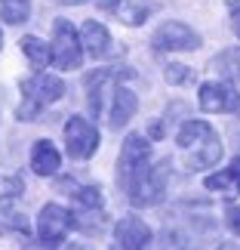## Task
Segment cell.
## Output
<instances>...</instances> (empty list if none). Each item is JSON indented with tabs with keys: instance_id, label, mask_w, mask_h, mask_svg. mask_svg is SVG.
Listing matches in <instances>:
<instances>
[{
	"instance_id": "1",
	"label": "cell",
	"mask_w": 240,
	"mask_h": 250,
	"mask_svg": "<svg viewBox=\"0 0 240 250\" xmlns=\"http://www.w3.org/2000/svg\"><path fill=\"white\" fill-rule=\"evenodd\" d=\"M169 161L151 167V146L145 136L129 133L123 139L120 161H117V186L127 191V198L136 207H154L166 195Z\"/></svg>"
},
{
	"instance_id": "2",
	"label": "cell",
	"mask_w": 240,
	"mask_h": 250,
	"mask_svg": "<svg viewBox=\"0 0 240 250\" xmlns=\"http://www.w3.org/2000/svg\"><path fill=\"white\" fill-rule=\"evenodd\" d=\"M176 142L188 155V167H194V170H206V167L219 164V158L225 151L219 133L206 121H185V127L179 130Z\"/></svg>"
},
{
	"instance_id": "3",
	"label": "cell",
	"mask_w": 240,
	"mask_h": 250,
	"mask_svg": "<svg viewBox=\"0 0 240 250\" xmlns=\"http://www.w3.org/2000/svg\"><path fill=\"white\" fill-rule=\"evenodd\" d=\"M65 96V83L53 74H34V78L22 81V105H18V121H34L40 108H46L50 102H59Z\"/></svg>"
},
{
	"instance_id": "4",
	"label": "cell",
	"mask_w": 240,
	"mask_h": 250,
	"mask_svg": "<svg viewBox=\"0 0 240 250\" xmlns=\"http://www.w3.org/2000/svg\"><path fill=\"white\" fill-rule=\"evenodd\" d=\"M136 71L132 68H99V71H90L86 74V96H90V111L95 118H102L108 111V99L114 96L117 83L123 81H132Z\"/></svg>"
},
{
	"instance_id": "5",
	"label": "cell",
	"mask_w": 240,
	"mask_h": 250,
	"mask_svg": "<svg viewBox=\"0 0 240 250\" xmlns=\"http://www.w3.org/2000/svg\"><path fill=\"white\" fill-rule=\"evenodd\" d=\"M53 65L59 71H71V68H80V59H83V43L77 41V31L71 28L68 19H55V28H53Z\"/></svg>"
},
{
	"instance_id": "6",
	"label": "cell",
	"mask_w": 240,
	"mask_h": 250,
	"mask_svg": "<svg viewBox=\"0 0 240 250\" xmlns=\"http://www.w3.org/2000/svg\"><path fill=\"white\" fill-rule=\"evenodd\" d=\"M74 226L83 229V232H99L105 223V201L102 191L95 186H86L74 191V210H71Z\"/></svg>"
},
{
	"instance_id": "7",
	"label": "cell",
	"mask_w": 240,
	"mask_h": 250,
	"mask_svg": "<svg viewBox=\"0 0 240 250\" xmlns=\"http://www.w3.org/2000/svg\"><path fill=\"white\" fill-rule=\"evenodd\" d=\"M65 148H68V155L74 161L92 158L95 148H99V130H95V124L80 118V114L68 118V124H65Z\"/></svg>"
},
{
	"instance_id": "8",
	"label": "cell",
	"mask_w": 240,
	"mask_h": 250,
	"mask_svg": "<svg viewBox=\"0 0 240 250\" xmlns=\"http://www.w3.org/2000/svg\"><path fill=\"white\" fill-rule=\"evenodd\" d=\"M151 46L157 53H179V50H197L200 46V34L194 28H188L185 22H166L160 25L154 37H151Z\"/></svg>"
},
{
	"instance_id": "9",
	"label": "cell",
	"mask_w": 240,
	"mask_h": 250,
	"mask_svg": "<svg viewBox=\"0 0 240 250\" xmlns=\"http://www.w3.org/2000/svg\"><path fill=\"white\" fill-rule=\"evenodd\" d=\"M71 226H74L71 210H65L59 204H46L40 210V219H37V235H40V241L46 247H59L68 238Z\"/></svg>"
},
{
	"instance_id": "10",
	"label": "cell",
	"mask_w": 240,
	"mask_h": 250,
	"mask_svg": "<svg viewBox=\"0 0 240 250\" xmlns=\"http://www.w3.org/2000/svg\"><path fill=\"white\" fill-rule=\"evenodd\" d=\"M200 108L209 114H231L240 108V93L225 81H209L200 86Z\"/></svg>"
},
{
	"instance_id": "11",
	"label": "cell",
	"mask_w": 240,
	"mask_h": 250,
	"mask_svg": "<svg viewBox=\"0 0 240 250\" xmlns=\"http://www.w3.org/2000/svg\"><path fill=\"white\" fill-rule=\"evenodd\" d=\"M114 241L120 250H145L151 247V229L136 216H123L114 226Z\"/></svg>"
},
{
	"instance_id": "12",
	"label": "cell",
	"mask_w": 240,
	"mask_h": 250,
	"mask_svg": "<svg viewBox=\"0 0 240 250\" xmlns=\"http://www.w3.org/2000/svg\"><path fill=\"white\" fill-rule=\"evenodd\" d=\"M136 108H139V99L132 96L123 83H117V90H114V96H111V108H108V124L114 130H120L123 124H129V118L136 114Z\"/></svg>"
},
{
	"instance_id": "13",
	"label": "cell",
	"mask_w": 240,
	"mask_h": 250,
	"mask_svg": "<svg viewBox=\"0 0 240 250\" xmlns=\"http://www.w3.org/2000/svg\"><path fill=\"white\" fill-rule=\"evenodd\" d=\"M203 186L209 191H219L222 198H237L240 195V158H234L228 170H219V173H209L203 179Z\"/></svg>"
},
{
	"instance_id": "14",
	"label": "cell",
	"mask_w": 240,
	"mask_h": 250,
	"mask_svg": "<svg viewBox=\"0 0 240 250\" xmlns=\"http://www.w3.org/2000/svg\"><path fill=\"white\" fill-rule=\"evenodd\" d=\"M59 164H62V158H59V151H55V146L50 139L34 142V148H31V170L37 173V176H55V173H59Z\"/></svg>"
},
{
	"instance_id": "15",
	"label": "cell",
	"mask_w": 240,
	"mask_h": 250,
	"mask_svg": "<svg viewBox=\"0 0 240 250\" xmlns=\"http://www.w3.org/2000/svg\"><path fill=\"white\" fill-rule=\"evenodd\" d=\"M80 43L86 46V53L92 56V59H105V56H111V34L105 31V28L99 22H86L83 25V31H80Z\"/></svg>"
},
{
	"instance_id": "16",
	"label": "cell",
	"mask_w": 240,
	"mask_h": 250,
	"mask_svg": "<svg viewBox=\"0 0 240 250\" xmlns=\"http://www.w3.org/2000/svg\"><path fill=\"white\" fill-rule=\"evenodd\" d=\"M18 46H22V53L31 59L34 68H43V65L53 62V50H50L43 41H37V37H22V41H18Z\"/></svg>"
},
{
	"instance_id": "17",
	"label": "cell",
	"mask_w": 240,
	"mask_h": 250,
	"mask_svg": "<svg viewBox=\"0 0 240 250\" xmlns=\"http://www.w3.org/2000/svg\"><path fill=\"white\" fill-rule=\"evenodd\" d=\"M31 16V0H0V19L9 25H22Z\"/></svg>"
},
{
	"instance_id": "18",
	"label": "cell",
	"mask_w": 240,
	"mask_h": 250,
	"mask_svg": "<svg viewBox=\"0 0 240 250\" xmlns=\"http://www.w3.org/2000/svg\"><path fill=\"white\" fill-rule=\"evenodd\" d=\"M213 68H219L222 74H228V78H240V46H237V50L222 53V56L213 62Z\"/></svg>"
},
{
	"instance_id": "19",
	"label": "cell",
	"mask_w": 240,
	"mask_h": 250,
	"mask_svg": "<svg viewBox=\"0 0 240 250\" xmlns=\"http://www.w3.org/2000/svg\"><path fill=\"white\" fill-rule=\"evenodd\" d=\"M148 13H151L148 3H123L120 6V16H123V22H127V25H142L148 19Z\"/></svg>"
},
{
	"instance_id": "20",
	"label": "cell",
	"mask_w": 240,
	"mask_h": 250,
	"mask_svg": "<svg viewBox=\"0 0 240 250\" xmlns=\"http://www.w3.org/2000/svg\"><path fill=\"white\" fill-rule=\"evenodd\" d=\"M166 81L169 83H188L191 81V68H185V65H169V68H166Z\"/></svg>"
},
{
	"instance_id": "21",
	"label": "cell",
	"mask_w": 240,
	"mask_h": 250,
	"mask_svg": "<svg viewBox=\"0 0 240 250\" xmlns=\"http://www.w3.org/2000/svg\"><path fill=\"white\" fill-rule=\"evenodd\" d=\"M225 223H228V229L240 238V207H228L225 210Z\"/></svg>"
},
{
	"instance_id": "22",
	"label": "cell",
	"mask_w": 240,
	"mask_h": 250,
	"mask_svg": "<svg viewBox=\"0 0 240 250\" xmlns=\"http://www.w3.org/2000/svg\"><path fill=\"white\" fill-rule=\"evenodd\" d=\"M231 28H234V34L240 37V0H231Z\"/></svg>"
},
{
	"instance_id": "23",
	"label": "cell",
	"mask_w": 240,
	"mask_h": 250,
	"mask_svg": "<svg viewBox=\"0 0 240 250\" xmlns=\"http://www.w3.org/2000/svg\"><path fill=\"white\" fill-rule=\"evenodd\" d=\"M62 3H83V0H62Z\"/></svg>"
},
{
	"instance_id": "24",
	"label": "cell",
	"mask_w": 240,
	"mask_h": 250,
	"mask_svg": "<svg viewBox=\"0 0 240 250\" xmlns=\"http://www.w3.org/2000/svg\"><path fill=\"white\" fill-rule=\"evenodd\" d=\"M0 43H3V34H0Z\"/></svg>"
}]
</instances>
